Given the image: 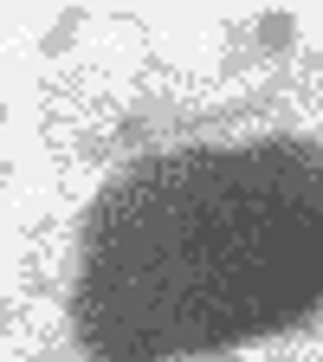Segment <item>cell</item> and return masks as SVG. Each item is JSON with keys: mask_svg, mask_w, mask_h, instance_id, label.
I'll list each match as a JSON object with an SVG mask.
<instances>
[{"mask_svg": "<svg viewBox=\"0 0 323 362\" xmlns=\"http://www.w3.org/2000/svg\"><path fill=\"white\" fill-rule=\"evenodd\" d=\"M45 362H65V356H45Z\"/></svg>", "mask_w": 323, "mask_h": 362, "instance_id": "cell-1", "label": "cell"}]
</instances>
